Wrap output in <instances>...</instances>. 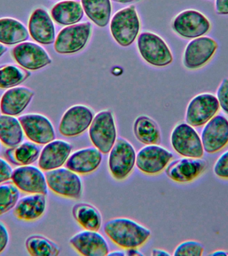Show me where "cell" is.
<instances>
[{
  "label": "cell",
  "mask_w": 228,
  "mask_h": 256,
  "mask_svg": "<svg viewBox=\"0 0 228 256\" xmlns=\"http://www.w3.org/2000/svg\"><path fill=\"white\" fill-rule=\"evenodd\" d=\"M104 231L114 244L124 250L139 248L151 237L148 228L128 218H116L108 220Z\"/></svg>",
  "instance_id": "cell-1"
},
{
  "label": "cell",
  "mask_w": 228,
  "mask_h": 256,
  "mask_svg": "<svg viewBox=\"0 0 228 256\" xmlns=\"http://www.w3.org/2000/svg\"><path fill=\"white\" fill-rule=\"evenodd\" d=\"M136 155L135 148L128 140L118 138L108 157V168L112 177L119 182L129 177L136 166Z\"/></svg>",
  "instance_id": "cell-2"
},
{
  "label": "cell",
  "mask_w": 228,
  "mask_h": 256,
  "mask_svg": "<svg viewBox=\"0 0 228 256\" xmlns=\"http://www.w3.org/2000/svg\"><path fill=\"white\" fill-rule=\"evenodd\" d=\"M90 141L103 154H109L117 140V129L113 114L110 110L99 112L89 128Z\"/></svg>",
  "instance_id": "cell-3"
},
{
  "label": "cell",
  "mask_w": 228,
  "mask_h": 256,
  "mask_svg": "<svg viewBox=\"0 0 228 256\" xmlns=\"http://www.w3.org/2000/svg\"><path fill=\"white\" fill-rule=\"evenodd\" d=\"M48 187L56 195L78 200L83 193V183L79 174L67 168L46 172Z\"/></svg>",
  "instance_id": "cell-4"
},
{
  "label": "cell",
  "mask_w": 228,
  "mask_h": 256,
  "mask_svg": "<svg viewBox=\"0 0 228 256\" xmlns=\"http://www.w3.org/2000/svg\"><path fill=\"white\" fill-rule=\"evenodd\" d=\"M170 142L174 151L182 157L202 158L204 150L201 136L187 123L176 126L172 132Z\"/></svg>",
  "instance_id": "cell-5"
},
{
  "label": "cell",
  "mask_w": 228,
  "mask_h": 256,
  "mask_svg": "<svg viewBox=\"0 0 228 256\" xmlns=\"http://www.w3.org/2000/svg\"><path fill=\"white\" fill-rule=\"evenodd\" d=\"M140 29L139 18L134 6L118 12L110 24L112 36L123 47L129 46L135 41Z\"/></svg>",
  "instance_id": "cell-6"
},
{
  "label": "cell",
  "mask_w": 228,
  "mask_h": 256,
  "mask_svg": "<svg viewBox=\"0 0 228 256\" xmlns=\"http://www.w3.org/2000/svg\"><path fill=\"white\" fill-rule=\"evenodd\" d=\"M173 158L172 152L161 146L146 145L138 152L136 165L146 175L156 176L166 169Z\"/></svg>",
  "instance_id": "cell-7"
},
{
  "label": "cell",
  "mask_w": 228,
  "mask_h": 256,
  "mask_svg": "<svg viewBox=\"0 0 228 256\" xmlns=\"http://www.w3.org/2000/svg\"><path fill=\"white\" fill-rule=\"evenodd\" d=\"M138 47L142 58L152 66L164 67L173 61L169 47L156 34L150 32L142 33L138 39Z\"/></svg>",
  "instance_id": "cell-8"
},
{
  "label": "cell",
  "mask_w": 228,
  "mask_h": 256,
  "mask_svg": "<svg viewBox=\"0 0 228 256\" xmlns=\"http://www.w3.org/2000/svg\"><path fill=\"white\" fill-rule=\"evenodd\" d=\"M92 25L86 22L64 28L58 34L54 48L58 54H70L81 51L91 36Z\"/></svg>",
  "instance_id": "cell-9"
},
{
  "label": "cell",
  "mask_w": 228,
  "mask_h": 256,
  "mask_svg": "<svg viewBox=\"0 0 228 256\" xmlns=\"http://www.w3.org/2000/svg\"><path fill=\"white\" fill-rule=\"evenodd\" d=\"M220 108L215 96L202 94L196 96L188 104L186 122L194 128L202 127L216 116Z\"/></svg>",
  "instance_id": "cell-10"
},
{
  "label": "cell",
  "mask_w": 228,
  "mask_h": 256,
  "mask_svg": "<svg viewBox=\"0 0 228 256\" xmlns=\"http://www.w3.org/2000/svg\"><path fill=\"white\" fill-rule=\"evenodd\" d=\"M204 152L215 154L228 145V120L225 116L216 115L204 125L201 134Z\"/></svg>",
  "instance_id": "cell-11"
},
{
  "label": "cell",
  "mask_w": 228,
  "mask_h": 256,
  "mask_svg": "<svg viewBox=\"0 0 228 256\" xmlns=\"http://www.w3.org/2000/svg\"><path fill=\"white\" fill-rule=\"evenodd\" d=\"M94 118V112L87 106H72L62 116L59 126L60 133L67 138L81 135L89 129Z\"/></svg>",
  "instance_id": "cell-12"
},
{
  "label": "cell",
  "mask_w": 228,
  "mask_h": 256,
  "mask_svg": "<svg viewBox=\"0 0 228 256\" xmlns=\"http://www.w3.org/2000/svg\"><path fill=\"white\" fill-rule=\"evenodd\" d=\"M172 28L182 37H202L210 31L211 24L201 12L194 10H185L176 16Z\"/></svg>",
  "instance_id": "cell-13"
},
{
  "label": "cell",
  "mask_w": 228,
  "mask_h": 256,
  "mask_svg": "<svg viewBox=\"0 0 228 256\" xmlns=\"http://www.w3.org/2000/svg\"><path fill=\"white\" fill-rule=\"evenodd\" d=\"M19 120L26 137L38 145H46L56 140L53 124L41 114H30L20 116Z\"/></svg>",
  "instance_id": "cell-14"
},
{
  "label": "cell",
  "mask_w": 228,
  "mask_h": 256,
  "mask_svg": "<svg viewBox=\"0 0 228 256\" xmlns=\"http://www.w3.org/2000/svg\"><path fill=\"white\" fill-rule=\"evenodd\" d=\"M11 180L24 193L48 194L46 175L40 168L30 165L20 166L13 170Z\"/></svg>",
  "instance_id": "cell-15"
},
{
  "label": "cell",
  "mask_w": 228,
  "mask_h": 256,
  "mask_svg": "<svg viewBox=\"0 0 228 256\" xmlns=\"http://www.w3.org/2000/svg\"><path fill=\"white\" fill-rule=\"evenodd\" d=\"M208 163L202 158L183 157L170 162L166 175L179 184L191 183L199 178L207 169Z\"/></svg>",
  "instance_id": "cell-16"
},
{
  "label": "cell",
  "mask_w": 228,
  "mask_h": 256,
  "mask_svg": "<svg viewBox=\"0 0 228 256\" xmlns=\"http://www.w3.org/2000/svg\"><path fill=\"white\" fill-rule=\"evenodd\" d=\"M218 48L217 42L211 38L202 36L192 40L184 52V66L189 70L200 69L212 59Z\"/></svg>",
  "instance_id": "cell-17"
},
{
  "label": "cell",
  "mask_w": 228,
  "mask_h": 256,
  "mask_svg": "<svg viewBox=\"0 0 228 256\" xmlns=\"http://www.w3.org/2000/svg\"><path fill=\"white\" fill-rule=\"evenodd\" d=\"M69 244L82 256H106L110 252L108 242L98 231L86 230L78 232L70 238Z\"/></svg>",
  "instance_id": "cell-18"
},
{
  "label": "cell",
  "mask_w": 228,
  "mask_h": 256,
  "mask_svg": "<svg viewBox=\"0 0 228 256\" xmlns=\"http://www.w3.org/2000/svg\"><path fill=\"white\" fill-rule=\"evenodd\" d=\"M12 56L24 69L38 70L49 65L52 60L41 46L32 42H22L12 50Z\"/></svg>",
  "instance_id": "cell-19"
},
{
  "label": "cell",
  "mask_w": 228,
  "mask_h": 256,
  "mask_svg": "<svg viewBox=\"0 0 228 256\" xmlns=\"http://www.w3.org/2000/svg\"><path fill=\"white\" fill-rule=\"evenodd\" d=\"M73 146L70 142L54 140L46 144L38 159V166L44 172L62 168L71 155Z\"/></svg>",
  "instance_id": "cell-20"
},
{
  "label": "cell",
  "mask_w": 228,
  "mask_h": 256,
  "mask_svg": "<svg viewBox=\"0 0 228 256\" xmlns=\"http://www.w3.org/2000/svg\"><path fill=\"white\" fill-rule=\"evenodd\" d=\"M102 154L94 146L76 150L70 156L66 168L80 176L88 175L100 167L103 158Z\"/></svg>",
  "instance_id": "cell-21"
},
{
  "label": "cell",
  "mask_w": 228,
  "mask_h": 256,
  "mask_svg": "<svg viewBox=\"0 0 228 256\" xmlns=\"http://www.w3.org/2000/svg\"><path fill=\"white\" fill-rule=\"evenodd\" d=\"M28 29L30 36L38 43L50 45L55 41V27L45 10H34L30 18Z\"/></svg>",
  "instance_id": "cell-22"
},
{
  "label": "cell",
  "mask_w": 228,
  "mask_h": 256,
  "mask_svg": "<svg viewBox=\"0 0 228 256\" xmlns=\"http://www.w3.org/2000/svg\"><path fill=\"white\" fill-rule=\"evenodd\" d=\"M34 96V91L28 88H10L4 94L0 101L1 113L12 116L20 115L29 105Z\"/></svg>",
  "instance_id": "cell-23"
},
{
  "label": "cell",
  "mask_w": 228,
  "mask_h": 256,
  "mask_svg": "<svg viewBox=\"0 0 228 256\" xmlns=\"http://www.w3.org/2000/svg\"><path fill=\"white\" fill-rule=\"evenodd\" d=\"M46 207V195L30 194L19 200L14 208V214L17 219L22 221L34 222L44 216Z\"/></svg>",
  "instance_id": "cell-24"
},
{
  "label": "cell",
  "mask_w": 228,
  "mask_h": 256,
  "mask_svg": "<svg viewBox=\"0 0 228 256\" xmlns=\"http://www.w3.org/2000/svg\"><path fill=\"white\" fill-rule=\"evenodd\" d=\"M29 38V32L22 22L13 18L0 19V43L15 45L26 42Z\"/></svg>",
  "instance_id": "cell-25"
},
{
  "label": "cell",
  "mask_w": 228,
  "mask_h": 256,
  "mask_svg": "<svg viewBox=\"0 0 228 256\" xmlns=\"http://www.w3.org/2000/svg\"><path fill=\"white\" fill-rule=\"evenodd\" d=\"M24 132L19 119L14 116H0V140L8 148L16 147L24 141Z\"/></svg>",
  "instance_id": "cell-26"
},
{
  "label": "cell",
  "mask_w": 228,
  "mask_h": 256,
  "mask_svg": "<svg viewBox=\"0 0 228 256\" xmlns=\"http://www.w3.org/2000/svg\"><path fill=\"white\" fill-rule=\"evenodd\" d=\"M84 12L79 2L64 1L54 6L51 15L54 21L60 25H74L82 19Z\"/></svg>",
  "instance_id": "cell-27"
},
{
  "label": "cell",
  "mask_w": 228,
  "mask_h": 256,
  "mask_svg": "<svg viewBox=\"0 0 228 256\" xmlns=\"http://www.w3.org/2000/svg\"><path fill=\"white\" fill-rule=\"evenodd\" d=\"M72 215L84 230L99 231L102 225L101 213L95 206L87 203L76 204L72 208Z\"/></svg>",
  "instance_id": "cell-28"
},
{
  "label": "cell",
  "mask_w": 228,
  "mask_h": 256,
  "mask_svg": "<svg viewBox=\"0 0 228 256\" xmlns=\"http://www.w3.org/2000/svg\"><path fill=\"white\" fill-rule=\"evenodd\" d=\"M134 133L138 141L145 145H159L161 143V132L157 124L148 116L137 118L134 124Z\"/></svg>",
  "instance_id": "cell-29"
},
{
  "label": "cell",
  "mask_w": 228,
  "mask_h": 256,
  "mask_svg": "<svg viewBox=\"0 0 228 256\" xmlns=\"http://www.w3.org/2000/svg\"><path fill=\"white\" fill-rule=\"evenodd\" d=\"M40 148L32 142H26L14 148H10L6 152L9 162L16 166L32 165L39 159Z\"/></svg>",
  "instance_id": "cell-30"
},
{
  "label": "cell",
  "mask_w": 228,
  "mask_h": 256,
  "mask_svg": "<svg viewBox=\"0 0 228 256\" xmlns=\"http://www.w3.org/2000/svg\"><path fill=\"white\" fill-rule=\"evenodd\" d=\"M82 8L88 17L99 27L108 25L112 14L110 0H82Z\"/></svg>",
  "instance_id": "cell-31"
},
{
  "label": "cell",
  "mask_w": 228,
  "mask_h": 256,
  "mask_svg": "<svg viewBox=\"0 0 228 256\" xmlns=\"http://www.w3.org/2000/svg\"><path fill=\"white\" fill-rule=\"evenodd\" d=\"M26 247L30 255L33 256H57L61 251L55 242L45 236L36 234L27 238Z\"/></svg>",
  "instance_id": "cell-32"
},
{
  "label": "cell",
  "mask_w": 228,
  "mask_h": 256,
  "mask_svg": "<svg viewBox=\"0 0 228 256\" xmlns=\"http://www.w3.org/2000/svg\"><path fill=\"white\" fill-rule=\"evenodd\" d=\"M27 70L14 65L0 68V88L10 89L23 83L30 76Z\"/></svg>",
  "instance_id": "cell-33"
},
{
  "label": "cell",
  "mask_w": 228,
  "mask_h": 256,
  "mask_svg": "<svg viewBox=\"0 0 228 256\" xmlns=\"http://www.w3.org/2000/svg\"><path fill=\"white\" fill-rule=\"evenodd\" d=\"M20 196V190L15 184H0V216L15 208Z\"/></svg>",
  "instance_id": "cell-34"
},
{
  "label": "cell",
  "mask_w": 228,
  "mask_h": 256,
  "mask_svg": "<svg viewBox=\"0 0 228 256\" xmlns=\"http://www.w3.org/2000/svg\"><path fill=\"white\" fill-rule=\"evenodd\" d=\"M204 247L201 242L196 240H186L178 244L174 251V256H202Z\"/></svg>",
  "instance_id": "cell-35"
},
{
  "label": "cell",
  "mask_w": 228,
  "mask_h": 256,
  "mask_svg": "<svg viewBox=\"0 0 228 256\" xmlns=\"http://www.w3.org/2000/svg\"><path fill=\"white\" fill-rule=\"evenodd\" d=\"M214 175L218 178L228 180V150H226L216 160L213 166Z\"/></svg>",
  "instance_id": "cell-36"
},
{
  "label": "cell",
  "mask_w": 228,
  "mask_h": 256,
  "mask_svg": "<svg viewBox=\"0 0 228 256\" xmlns=\"http://www.w3.org/2000/svg\"><path fill=\"white\" fill-rule=\"evenodd\" d=\"M217 98L220 108L228 115V79H224L217 91Z\"/></svg>",
  "instance_id": "cell-37"
},
{
  "label": "cell",
  "mask_w": 228,
  "mask_h": 256,
  "mask_svg": "<svg viewBox=\"0 0 228 256\" xmlns=\"http://www.w3.org/2000/svg\"><path fill=\"white\" fill-rule=\"evenodd\" d=\"M13 169L6 160L0 158V184L11 180Z\"/></svg>",
  "instance_id": "cell-38"
},
{
  "label": "cell",
  "mask_w": 228,
  "mask_h": 256,
  "mask_svg": "<svg viewBox=\"0 0 228 256\" xmlns=\"http://www.w3.org/2000/svg\"><path fill=\"white\" fill-rule=\"evenodd\" d=\"M10 241L9 232L5 224L0 222V254L6 250Z\"/></svg>",
  "instance_id": "cell-39"
},
{
  "label": "cell",
  "mask_w": 228,
  "mask_h": 256,
  "mask_svg": "<svg viewBox=\"0 0 228 256\" xmlns=\"http://www.w3.org/2000/svg\"><path fill=\"white\" fill-rule=\"evenodd\" d=\"M215 9L218 15H228V0H216Z\"/></svg>",
  "instance_id": "cell-40"
},
{
  "label": "cell",
  "mask_w": 228,
  "mask_h": 256,
  "mask_svg": "<svg viewBox=\"0 0 228 256\" xmlns=\"http://www.w3.org/2000/svg\"><path fill=\"white\" fill-rule=\"evenodd\" d=\"M126 256H141L144 254L138 250V248H131V249L126 250Z\"/></svg>",
  "instance_id": "cell-41"
},
{
  "label": "cell",
  "mask_w": 228,
  "mask_h": 256,
  "mask_svg": "<svg viewBox=\"0 0 228 256\" xmlns=\"http://www.w3.org/2000/svg\"><path fill=\"white\" fill-rule=\"evenodd\" d=\"M152 256H171L166 250L162 249H154L152 252Z\"/></svg>",
  "instance_id": "cell-42"
},
{
  "label": "cell",
  "mask_w": 228,
  "mask_h": 256,
  "mask_svg": "<svg viewBox=\"0 0 228 256\" xmlns=\"http://www.w3.org/2000/svg\"><path fill=\"white\" fill-rule=\"evenodd\" d=\"M209 256H228V251L227 250H218L212 252L209 254Z\"/></svg>",
  "instance_id": "cell-43"
},
{
  "label": "cell",
  "mask_w": 228,
  "mask_h": 256,
  "mask_svg": "<svg viewBox=\"0 0 228 256\" xmlns=\"http://www.w3.org/2000/svg\"><path fill=\"white\" fill-rule=\"evenodd\" d=\"M108 256H126V254L125 251H122V250H115V251L109 252Z\"/></svg>",
  "instance_id": "cell-44"
},
{
  "label": "cell",
  "mask_w": 228,
  "mask_h": 256,
  "mask_svg": "<svg viewBox=\"0 0 228 256\" xmlns=\"http://www.w3.org/2000/svg\"><path fill=\"white\" fill-rule=\"evenodd\" d=\"M8 48L4 46L3 44L0 43V57L3 56L7 52Z\"/></svg>",
  "instance_id": "cell-45"
},
{
  "label": "cell",
  "mask_w": 228,
  "mask_h": 256,
  "mask_svg": "<svg viewBox=\"0 0 228 256\" xmlns=\"http://www.w3.org/2000/svg\"><path fill=\"white\" fill-rule=\"evenodd\" d=\"M114 1L119 2V3H130V2H138L140 0H114Z\"/></svg>",
  "instance_id": "cell-46"
},
{
  "label": "cell",
  "mask_w": 228,
  "mask_h": 256,
  "mask_svg": "<svg viewBox=\"0 0 228 256\" xmlns=\"http://www.w3.org/2000/svg\"><path fill=\"white\" fill-rule=\"evenodd\" d=\"M1 148H2V142H1V140H0V152H1Z\"/></svg>",
  "instance_id": "cell-47"
},
{
  "label": "cell",
  "mask_w": 228,
  "mask_h": 256,
  "mask_svg": "<svg viewBox=\"0 0 228 256\" xmlns=\"http://www.w3.org/2000/svg\"><path fill=\"white\" fill-rule=\"evenodd\" d=\"M0 113H1V109H0Z\"/></svg>",
  "instance_id": "cell-48"
}]
</instances>
